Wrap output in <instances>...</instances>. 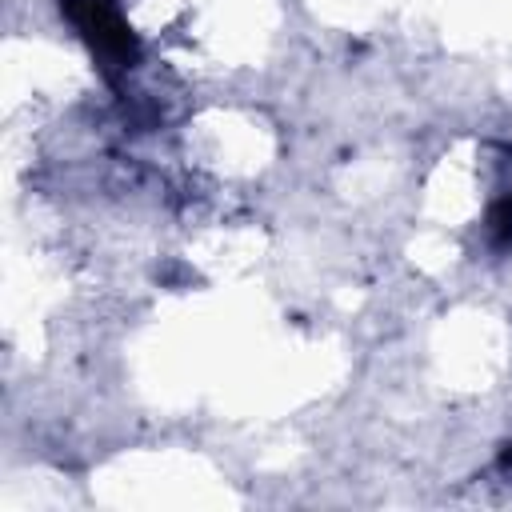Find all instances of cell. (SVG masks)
Masks as SVG:
<instances>
[{
	"label": "cell",
	"instance_id": "obj_1",
	"mask_svg": "<svg viewBox=\"0 0 512 512\" xmlns=\"http://www.w3.org/2000/svg\"><path fill=\"white\" fill-rule=\"evenodd\" d=\"M60 12L72 20V28L92 48V56L100 60L104 72H116V68L124 72L136 64L140 44H136L132 28L124 24V16L112 8V0H60Z\"/></svg>",
	"mask_w": 512,
	"mask_h": 512
},
{
	"label": "cell",
	"instance_id": "obj_2",
	"mask_svg": "<svg viewBox=\"0 0 512 512\" xmlns=\"http://www.w3.org/2000/svg\"><path fill=\"white\" fill-rule=\"evenodd\" d=\"M488 236L496 248H508L512 244V196L496 200L492 212H488Z\"/></svg>",
	"mask_w": 512,
	"mask_h": 512
},
{
	"label": "cell",
	"instance_id": "obj_3",
	"mask_svg": "<svg viewBox=\"0 0 512 512\" xmlns=\"http://www.w3.org/2000/svg\"><path fill=\"white\" fill-rule=\"evenodd\" d=\"M504 464H512V444H508V452H504Z\"/></svg>",
	"mask_w": 512,
	"mask_h": 512
}]
</instances>
